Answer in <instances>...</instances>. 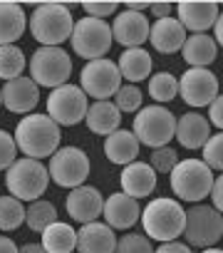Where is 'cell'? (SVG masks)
<instances>
[{
  "mask_svg": "<svg viewBox=\"0 0 223 253\" xmlns=\"http://www.w3.org/2000/svg\"><path fill=\"white\" fill-rule=\"evenodd\" d=\"M179 80V97L188 107H208L218 97V77L208 67H188Z\"/></svg>",
  "mask_w": 223,
  "mask_h": 253,
  "instance_id": "cell-13",
  "label": "cell"
},
{
  "mask_svg": "<svg viewBox=\"0 0 223 253\" xmlns=\"http://www.w3.org/2000/svg\"><path fill=\"white\" fill-rule=\"evenodd\" d=\"M142 89L137 84H122L114 94V107L119 112H139L142 109Z\"/></svg>",
  "mask_w": 223,
  "mask_h": 253,
  "instance_id": "cell-34",
  "label": "cell"
},
{
  "mask_svg": "<svg viewBox=\"0 0 223 253\" xmlns=\"http://www.w3.org/2000/svg\"><path fill=\"white\" fill-rule=\"evenodd\" d=\"M72 15L65 3H42L35 5L28 20L30 35L42 45V47H60L65 40L72 35Z\"/></svg>",
  "mask_w": 223,
  "mask_h": 253,
  "instance_id": "cell-3",
  "label": "cell"
},
{
  "mask_svg": "<svg viewBox=\"0 0 223 253\" xmlns=\"http://www.w3.org/2000/svg\"><path fill=\"white\" fill-rule=\"evenodd\" d=\"M28 28V18L23 5L18 3H0V47L15 45Z\"/></svg>",
  "mask_w": 223,
  "mask_h": 253,
  "instance_id": "cell-26",
  "label": "cell"
},
{
  "mask_svg": "<svg viewBox=\"0 0 223 253\" xmlns=\"http://www.w3.org/2000/svg\"><path fill=\"white\" fill-rule=\"evenodd\" d=\"M119 181H122V194L139 201V199H147L156 189V171L147 162H132L124 167Z\"/></svg>",
  "mask_w": 223,
  "mask_h": 253,
  "instance_id": "cell-21",
  "label": "cell"
},
{
  "mask_svg": "<svg viewBox=\"0 0 223 253\" xmlns=\"http://www.w3.org/2000/svg\"><path fill=\"white\" fill-rule=\"evenodd\" d=\"M181 236H186V243L188 246H196V248H211V246H216L221 241V236H223L221 211H216L213 206H206V204H193L186 211L184 233Z\"/></svg>",
  "mask_w": 223,
  "mask_h": 253,
  "instance_id": "cell-9",
  "label": "cell"
},
{
  "mask_svg": "<svg viewBox=\"0 0 223 253\" xmlns=\"http://www.w3.org/2000/svg\"><path fill=\"white\" fill-rule=\"evenodd\" d=\"M184 218L186 211L176 199H151L142 211H139V221L144 226V236L154 238V241H176L184 233Z\"/></svg>",
  "mask_w": 223,
  "mask_h": 253,
  "instance_id": "cell-2",
  "label": "cell"
},
{
  "mask_svg": "<svg viewBox=\"0 0 223 253\" xmlns=\"http://www.w3.org/2000/svg\"><path fill=\"white\" fill-rule=\"evenodd\" d=\"M139 142L137 137L129 132V129H117V132H112L109 137H104V157L112 162V164H132L137 162L139 157Z\"/></svg>",
  "mask_w": 223,
  "mask_h": 253,
  "instance_id": "cell-24",
  "label": "cell"
},
{
  "mask_svg": "<svg viewBox=\"0 0 223 253\" xmlns=\"http://www.w3.org/2000/svg\"><path fill=\"white\" fill-rule=\"evenodd\" d=\"M154 253H193L186 243H179V241H166L161 243L159 248H154Z\"/></svg>",
  "mask_w": 223,
  "mask_h": 253,
  "instance_id": "cell-41",
  "label": "cell"
},
{
  "mask_svg": "<svg viewBox=\"0 0 223 253\" xmlns=\"http://www.w3.org/2000/svg\"><path fill=\"white\" fill-rule=\"evenodd\" d=\"M47 184H50V174L40 159L23 157L8 167L5 186L10 196H15L18 201H37L47 191Z\"/></svg>",
  "mask_w": 223,
  "mask_h": 253,
  "instance_id": "cell-4",
  "label": "cell"
},
{
  "mask_svg": "<svg viewBox=\"0 0 223 253\" xmlns=\"http://www.w3.org/2000/svg\"><path fill=\"white\" fill-rule=\"evenodd\" d=\"M25 65H28V60H25L20 47H15V45H3L0 47V77H3L5 82L20 77Z\"/></svg>",
  "mask_w": 223,
  "mask_h": 253,
  "instance_id": "cell-31",
  "label": "cell"
},
{
  "mask_svg": "<svg viewBox=\"0 0 223 253\" xmlns=\"http://www.w3.org/2000/svg\"><path fill=\"white\" fill-rule=\"evenodd\" d=\"M102 204H104V196L99 194V189L94 186H77V189H70L67 199H65V209H67V216L77 223H92L102 216Z\"/></svg>",
  "mask_w": 223,
  "mask_h": 253,
  "instance_id": "cell-16",
  "label": "cell"
},
{
  "mask_svg": "<svg viewBox=\"0 0 223 253\" xmlns=\"http://www.w3.org/2000/svg\"><path fill=\"white\" fill-rule=\"evenodd\" d=\"M82 8H84L87 18H97V20H104L107 15H114V13L119 10V5H117V3H94V0L84 3Z\"/></svg>",
  "mask_w": 223,
  "mask_h": 253,
  "instance_id": "cell-38",
  "label": "cell"
},
{
  "mask_svg": "<svg viewBox=\"0 0 223 253\" xmlns=\"http://www.w3.org/2000/svg\"><path fill=\"white\" fill-rule=\"evenodd\" d=\"M0 253H18V246L13 238L8 236H0Z\"/></svg>",
  "mask_w": 223,
  "mask_h": 253,
  "instance_id": "cell-43",
  "label": "cell"
},
{
  "mask_svg": "<svg viewBox=\"0 0 223 253\" xmlns=\"http://www.w3.org/2000/svg\"><path fill=\"white\" fill-rule=\"evenodd\" d=\"M201 253H223V251H221V248H216V246H211V248H203Z\"/></svg>",
  "mask_w": 223,
  "mask_h": 253,
  "instance_id": "cell-47",
  "label": "cell"
},
{
  "mask_svg": "<svg viewBox=\"0 0 223 253\" xmlns=\"http://www.w3.org/2000/svg\"><path fill=\"white\" fill-rule=\"evenodd\" d=\"M221 107H223V102H221V97H216L211 104H208V124L211 126H216V129H221L223 126V117H221Z\"/></svg>",
  "mask_w": 223,
  "mask_h": 253,
  "instance_id": "cell-39",
  "label": "cell"
},
{
  "mask_svg": "<svg viewBox=\"0 0 223 253\" xmlns=\"http://www.w3.org/2000/svg\"><path fill=\"white\" fill-rule=\"evenodd\" d=\"M25 221H28V228H30V231L42 233L50 223L57 221V209H55L52 201H42V199H37V201H33V204L28 206V211H25Z\"/></svg>",
  "mask_w": 223,
  "mask_h": 253,
  "instance_id": "cell-30",
  "label": "cell"
},
{
  "mask_svg": "<svg viewBox=\"0 0 223 253\" xmlns=\"http://www.w3.org/2000/svg\"><path fill=\"white\" fill-rule=\"evenodd\" d=\"M109 30H112V40L119 42L124 50L142 47L149 40V20L144 13H134V10H122Z\"/></svg>",
  "mask_w": 223,
  "mask_h": 253,
  "instance_id": "cell-15",
  "label": "cell"
},
{
  "mask_svg": "<svg viewBox=\"0 0 223 253\" xmlns=\"http://www.w3.org/2000/svg\"><path fill=\"white\" fill-rule=\"evenodd\" d=\"M13 139L25 157L45 159L60 149V126L47 114H28L18 122Z\"/></svg>",
  "mask_w": 223,
  "mask_h": 253,
  "instance_id": "cell-1",
  "label": "cell"
},
{
  "mask_svg": "<svg viewBox=\"0 0 223 253\" xmlns=\"http://www.w3.org/2000/svg\"><path fill=\"white\" fill-rule=\"evenodd\" d=\"M201 152H203L201 162H203L211 171H221V169H223V134H221V132L211 134L208 142L201 147Z\"/></svg>",
  "mask_w": 223,
  "mask_h": 253,
  "instance_id": "cell-33",
  "label": "cell"
},
{
  "mask_svg": "<svg viewBox=\"0 0 223 253\" xmlns=\"http://www.w3.org/2000/svg\"><path fill=\"white\" fill-rule=\"evenodd\" d=\"M221 18V5L218 3H198V0H184L176 3V20L184 30H191L193 35L208 33L213 23Z\"/></svg>",
  "mask_w": 223,
  "mask_h": 253,
  "instance_id": "cell-14",
  "label": "cell"
},
{
  "mask_svg": "<svg viewBox=\"0 0 223 253\" xmlns=\"http://www.w3.org/2000/svg\"><path fill=\"white\" fill-rule=\"evenodd\" d=\"M208 196H211V201H213V209L221 211V206H223V181H221V176L213 179V186H211Z\"/></svg>",
  "mask_w": 223,
  "mask_h": 253,
  "instance_id": "cell-40",
  "label": "cell"
},
{
  "mask_svg": "<svg viewBox=\"0 0 223 253\" xmlns=\"http://www.w3.org/2000/svg\"><path fill=\"white\" fill-rule=\"evenodd\" d=\"M0 107H3V94H0Z\"/></svg>",
  "mask_w": 223,
  "mask_h": 253,
  "instance_id": "cell-48",
  "label": "cell"
},
{
  "mask_svg": "<svg viewBox=\"0 0 223 253\" xmlns=\"http://www.w3.org/2000/svg\"><path fill=\"white\" fill-rule=\"evenodd\" d=\"M87 94L77 84H62L55 87L47 97V117L57 126H74L87 114Z\"/></svg>",
  "mask_w": 223,
  "mask_h": 253,
  "instance_id": "cell-12",
  "label": "cell"
},
{
  "mask_svg": "<svg viewBox=\"0 0 223 253\" xmlns=\"http://www.w3.org/2000/svg\"><path fill=\"white\" fill-rule=\"evenodd\" d=\"M176 162H179V154H176L171 147H159V149H154L149 167H151L156 174H171V169L176 167Z\"/></svg>",
  "mask_w": 223,
  "mask_h": 253,
  "instance_id": "cell-36",
  "label": "cell"
},
{
  "mask_svg": "<svg viewBox=\"0 0 223 253\" xmlns=\"http://www.w3.org/2000/svg\"><path fill=\"white\" fill-rule=\"evenodd\" d=\"M211 137V124L206 119V114L198 112H186L184 117H176V126H174V139L184 147V149H201Z\"/></svg>",
  "mask_w": 223,
  "mask_h": 253,
  "instance_id": "cell-19",
  "label": "cell"
},
{
  "mask_svg": "<svg viewBox=\"0 0 223 253\" xmlns=\"http://www.w3.org/2000/svg\"><path fill=\"white\" fill-rule=\"evenodd\" d=\"M218 55V45L211 40L208 33L203 35H188L181 45V57L191 67H208Z\"/></svg>",
  "mask_w": 223,
  "mask_h": 253,
  "instance_id": "cell-25",
  "label": "cell"
},
{
  "mask_svg": "<svg viewBox=\"0 0 223 253\" xmlns=\"http://www.w3.org/2000/svg\"><path fill=\"white\" fill-rule=\"evenodd\" d=\"M171 3H149V10L154 13V18L156 20H161V18H169V13H171Z\"/></svg>",
  "mask_w": 223,
  "mask_h": 253,
  "instance_id": "cell-42",
  "label": "cell"
},
{
  "mask_svg": "<svg viewBox=\"0 0 223 253\" xmlns=\"http://www.w3.org/2000/svg\"><path fill=\"white\" fill-rule=\"evenodd\" d=\"M114 253H154V246L144 233H127L117 238Z\"/></svg>",
  "mask_w": 223,
  "mask_h": 253,
  "instance_id": "cell-35",
  "label": "cell"
},
{
  "mask_svg": "<svg viewBox=\"0 0 223 253\" xmlns=\"http://www.w3.org/2000/svg\"><path fill=\"white\" fill-rule=\"evenodd\" d=\"M18 253H47L40 243H25L23 248H18Z\"/></svg>",
  "mask_w": 223,
  "mask_h": 253,
  "instance_id": "cell-45",
  "label": "cell"
},
{
  "mask_svg": "<svg viewBox=\"0 0 223 253\" xmlns=\"http://www.w3.org/2000/svg\"><path fill=\"white\" fill-rule=\"evenodd\" d=\"M25 223V209L23 201L15 196H0V231H15Z\"/></svg>",
  "mask_w": 223,
  "mask_h": 253,
  "instance_id": "cell-32",
  "label": "cell"
},
{
  "mask_svg": "<svg viewBox=\"0 0 223 253\" xmlns=\"http://www.w3.org/2000/svg\"><path fill=\"white\" fill-rule=\"evenodd\" d=\"M171 191L179 201H188V204H198L208 196L216 174L201 162V159H184L176 162V167L171 169Z\"/></svg>",
  "mask_w": 223,
  "mask_h": 253,
  "instance_id": "cell-5",
  "label": "cell"
},
{
  "mask_svg": "<svg viewBox=\"0 0 223 253\" xmlns=\"http://www.w3.org/2000/svg\"><path fill=\"white\" fill-rule=\"evenodd\" d=\"M151 65H154V62H151V55H149L147 50H142V47L124 50V52L119 55V62H117L122 80H127L129 84L147 80V77L151 75Z\"/></svg>",
  "mask_w": 223,
  "mask_h": 253,
  "instance_id": "cell-27",
  "label": "cell"
},
{
  "mask_svg": "<svg viewBox=\"0 0 223 253\" xmlns=\"http://www.w3.org/2000/svg\"><path fill=\"white\" fill-rule=\"evenodd\" d=\"M50 179L62 189H77L89 176V159L79 147H60L47 164Z\"/></svg>",
  "mask_w": 223,
  "mask_h": 253,
  "instance_id": "cell-10",
  "label": "cell"
},
{
  "mask_svg": "<svg viewBox=\"0 0 223 253\" xmlns=\"http://www.w3.org/2000/svg\"><path fill=\"white\" fill-rule=\"evenodd\" d=\"M74 243H77V231L70 223L55 221V223H50L42 231V243L40 246L47 253H72Z\"/></svg>",
  "mask_w": 223,
  "mask_h": 253,
  "instance_id": "cell-28",
  "label": "cell"
},
{
  "mask_svg": "<svg viewBox=\"0 0 223 253\" xmlns=\"http://www.w3.org/2000/svg\"><path fill=\"white\" fill-rule=\"evenodd\" d=\"M149 8V3H127V8L124 10H134V13H144Z\"/></svg>",
  "mask_w": 223,
  "mask_h": 253,
  "instance_id": "cell-46",
  "label": "cell"
},
{
  "mask_svg": "<svg viewBox=\"0 0 223 253\" xmlns=\"http://www.w3.org/2000/svg\"><path fill=\"white\" fill-rule=\"evenodd\" d=\"M139 201L117 191V194H109L102 204V216L107 221L109 228H114V231H127L132 228L137 221H139Z\"/></svg>",
  "mask_w": 223,
  "mask_h": 253,
  "instance_id": "cell-17",
  "label": "cell"
},
{
  "mask_svg": "<svg viewBox=\"0 0 223 253\" xmlns=\"http://www.w3.org/2000/svg\"><path fill=\"white\" fill-rule=\"evenodd\" d=\"M174 126H176L174 112H169L164 104H149L137 112L132 134L137 137L139 144L159 149V147H169V142L174 139Z\"/></svg>",
  "mask_w": 223,
  "mask_h": 253,
  "instance_id": "cell-6",
  "label": "cell"
},
{
  "mask_svg": "<svg viewBox=\"0 0 223 253\" xmlns=\"http://www.w3.org/2000/svg\"><path fill=\"white\" fill-rule=\"evenodd\" d=\"M119 87H122L119 67H117V62H112V60H107V57H102V60H89V62L82 67V72H79V89H82L87 97H94L97 102L114 97Z\"/></svg>",
  "mask_w": 223,
  "mask_h": 253,
  "instance_id": "cell-11",
  "label": "cell"
},
{
  "mask_svg": "<svg viewBox=\"0 0 223 253\" xmlns=\"http://www.w3.org/2000/svg\"><path fill=\"white\" fill-rule=\"evenodd\" d=\"M117 246V236L114 228H109L107 223L92 221V223H82V228L77 231V253H114Z\"/></svg>",
  "mask_w": 223,
  "mask_h": 253,
  "instance_id": "cell-20",
  "label": "cell"
},
{
  "mask_svg": "<svg viewBox=\"0 0 223 253\" xmlns=\"http://www.w3.org/2000/svg\"><path fill=\"white\" fill-rule=\"evenodd\" d=\"M84 122H87V129H89V132H94V134H99V137H109L112 132L119 129L122 112L114 107V102L99 99V102H94V104L87 107Z\"/></svg>",
  "mask_w": 223,
  "mask_h": 253,
  "instance_id": "cell-23",
  "label": "cell"
},
{
  "mask_svg": "<svg viewBox=\"0 0 223 253\" xmlns=\"http://www.w3.org/2000/svg\"><path fill=\"white\" fill-rule=\"evenodd\" d=\"M0 94H3V104L8 107V112H15V114H28L40 102V87L30 77H23V75L5 82L0 87Z\"/></svg>",
  "mask_w": 223,
  "mask_h": 253,
  "instance_id": "cell-18",
  "label": "cell"
},
{
  "mask_svg": "<svg viewBox=\"0 0 223 253\" xmlns=\"http://www.w3.org/2000/svg\"><path fill=\"white\" fill-rule=\"evenodd\" d=\"M186 40V30L179 25L176 18H161L154 25H149V42L161 55H174L181 50Z\"/></svg>",
  "mask_w": 223,
  "mask_h": 253,
  "instance_id": "cell-22",
  "label": "cell"
},
{
  "mask_svg": "<svg viewBox=\"0 0 223 253\" xmlns=\"http://www.w3.org/2000/svg\"><path fill=\"white\" fill-rule=\"evenodd\" d=\"M18 159V147L13 134H8L5 129H0V171H8V167Z\"/></svg>",
  "mask_w": 223,
  "mask_h": 253,
  "instance_id": "cell-37",
  "label": "cell"
},
{
  "mask_svg": "<svg viewBox=\"0 0 223 253\" xmlns=\"http://www.w3.org/2000/svg\"><path fill=\"white\" fill-rule=\"evenodd\" d=\"M28 70H30V80L37 87L55 89L67 84V77L72 75V60L62 47H40L33 52Z\"/></svg>",
  "mask_w": 223,
  "mask_h": 253,
  "instance_id": "cell-7",
  "label": "cell"
},
{
  "mask_svg": "<svg viewBox=\"0 0 223 253\" xmlns=\"http://www.w3.org/2000/svg\"><path fill=\"white\" fill-rule=\"evenodd\" d=\"M147 92H149V97H151L156 104H169L171 99L179 97V80H176L171 72H156V75H149Z\"/></svg>",
  "mask_w": 223,
  "mask_h": 253,
  "instance_id": "cell-29",
  "label": "cell"
},
{
  "mask_svg": "<svg viewBox=\"0 0 223 253\" xmlns=\"http://www.w3.org/2000/svg\"><path fill=\"white\" fill-rule=\"evenodd\" d=\"M216 45H223V28H221V18L213 23V38H211Z\"/></svg>",
  "mask_w": 223,
  "mask_h": 253,
  "instance_id": "cell-44",
  "label": "cell"
},
{
  "mask_svg": "<svg viewBox=\"0 0 223 253\" xmlns=\"http://www.w3.org/2000/svg\"><path fill=\"white\" fill-rule=\"evenodd\" d=\"M112 30L107 25V20H97V18H82L72 25V35H70V45L74 50V55L89 60H102L109 47H112Z\"/></svg>",
  "mask_w": 223,
  "mask_h": 253,
  "instance_id": "cell-8",
  "label": "cell"
}]
</instances>
